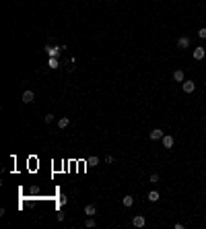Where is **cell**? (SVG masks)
I'll return each mask as SVG.
<instances>
[{
  "instance_id": "obj_18",
  "label": "cell",
  "mask_w": 206,
  "mask_h": 229,
  "mask_svg": "<svg viewBox=\"0 0 206 229\" xmlns=\"http://www.w3.org/2000/svg\"><path fill=\"white\" fill-rule=\"evenodd\" d=\"M50 68H58V60L56 58H50Z\"/></svg>"
},
{
  "instance_id": "obj_15",
  "label": "cell",
  "mask_w": 206,
  "mask_h": 229,
  "mask_svg": "<svg viewBox=\"0 0 206 229\" xmlns=\"http://www.w3.org/2000/svg\"><path fill=\"white\" fill-rule=\"evenodd\" d=\"M97 163H99V159H97V157H89V159H87V165H97Z\"/></svg>"
},
{
  "instance_id": "obj_19",
  "label": "cell",
  "mask_w": 206,
  "mask_h": 229,
  "mask_svg": "<svg viewBox=\"0 0 206 229\" xmlns=\"http://www.w3.org/2000/svg\"><path fill=\"white\" fill-rule=\"evenodd\" d=\"M151 182H153V184H157V182H159V174H151Z\"/></svg>"
},
{
  "instance_id": "obj_10",
  "label": "cell",
  "mask_w": 206,
  "mask_h": 229,
  "mask_svg": "<svg viewBox=\"0 0 206 229\" xmlns=\"http://www.w3.org/2000/svg\"><path fill=\"white\" fill-rule=\"evenodd\" d=\"M85 215H87V217H95L97 215V207H95V204H87V207H85Z\"/></svg>"
},
{
  "instance_id": "obj_16",
  "label": "cell",
  "mask_w": 206,
  "mask_h": 229,
  "mask_svg": "<svg viewBox=\"0 0 206 229\" xmlns=\"http://www.w3.org/2000/svg\"><path fill=\"white\" fill-rule=\"evenodd\" d=\"M43 120H46V124L54 122V114H46V116H43Z\"/></svg>"
},
{
  "instance_id": "obj_17",
  "label": "cell",
  "mask_w": 206,
  "mask_h": 229,
  "mask_svg": "<svg viewBox=\"0 0 206 229\" xmlns=\"http://www.w3.org/2000/svg\"><path fill=\"white\" fill-rule=\"evenodd\" d=\"M198 37H200V39H206V27H202L198 31Z\"/></svg>"
},
{
  "instance_id": "obj_1",
  "label": "cell",
  "mask_w": 206,
  "mask_h": 229,
  "mask_svg": "<svg viewBox=\"0 0 206 229\" xmlns=\"http://www.w3.org/2000/svg\"><path fill=\"white\" fill-rule=\"evenodd\" d=\"M161 143H163L165 149H173V145H175V139H173L171 134H165L163 139H161Z\"/></svg>"
},
{
  "instance_id": "obj_3",
  "label": "cell",
  "mask_w": 206,
  "mask_h": 229,
  "mask_svg": "<svg viewBox=\"0 0 206 229\" xmlns=\"http://www.w3.org/2000/svg\"><path fill=\"white\" fill-rule=\"evenodd\" d=\"M204 56H206V50L202 48V46L194 48V60H204Z\"/></svg>"
},
{
  "instance_id": "obj_2",
  "label": "cell",
  "mask_w": 206,
  "mask_h": 229,
  "mask_svg": "<svg viewBox=\"0 0 206 229\" xmlns=\"http://www.w3.org/2000/svg\"><path fill=\"white\" fill-rule=\"evenodd\" d=\"M177 48L179 50H188V48H190V37H188V35H181V37L177 39Z\"/></svg>"
},
{
  "instance_id": "obj_8",
  "label": "cell",
  "mask_w": 206,
  "mask_h": 229,
  "mask_svg": "<svg viewBox=\"0 0 206 229\" xmlns=\"http://www.w3.org/2000/svg\"><path fill=\"white\" fill-rule=\"evenodd\" d=\"M33 99H35V93L31 89H27L25 93H23V103H31Z\"/></svg>"
},
{
  "instance_id": "obj_12",
  "label": "cell",
  "mask_w": 206,
  "mask_h": 229,
  "mask_svg": "<svg viewBox=\"0 0 206 229\" xmlns=\"http://www.w3.org/2000/svg\"><path fill=\"white\" fill-rule=\"evenodd\" d=\"M68 126H70V120L66 118V116L58 120V128H60V130H62V128H68Z\"/></svg>"
},
{
  "instance_id": "obj_9",
  "label": "cell",
  "mask_w": 206,
  "mask_h": 229,
  "mask_svg": "<svg viewBox=\"0 0 206 229\" xmlns=\"http://www.w3.org/2000/svg\"><path fill=\"white\" fill-rule=\"evenodd\" d=\"M173 81H175V83H184L185 81V74H184V70H175V72H173Z\"/></svg>"
},
{
  "instance_id": "obj_4",
  "label": "cell",
  "mask_w": 206,
  "mask_h": 229,
  "mask_svg": "<svg viewBox=\"0 0 206 229\" xmlns=\"http://www.w3.org/2000/svg\"><path fill=\"white\" fill-rule=\"evenodd\" d=\"M181 89H184V93H194V89H196V83H194V81H184Z\"/></svg>"
},
{
  "instance_id": "obj_14",
  "label": "cell",
  "mask_w": 206,
  "mask_h": 229,
  "mask_svg": "<svg viewBox=\"0 0 206 229\" xmlns=\"http://www.w3.org/2000/svg\"><path fill=\"white\" fill-rule=\"evenodd\" d=\"M85 225H87V227H95V225H97L95 217H89V219H87V221H85Z\"/></svg>"
},
{
  "instance_id": "obj_5",
  "label": "cell",
  "mask_w": 206,
  "mask_h": 229,
  "mask_svg": "<svg viewBox=\"0 0 206 229\" xmlns=\"http://www.w3.org/2000/svg\"><path fill=\"white\" fill-rule=\"evenodd\" d=\"M149 136H151V140H161L165 134H163V130H161V128H153Z\"/></svg>"
},
{
  "instance_id": "obj_11",
  "label": "cell",
  "mask_w": 206,
  "mask_h": 229,
  "mask_svg": "<svg viewBox=\"0 0 206 229\" xmlns=\"http://www.w3.org/2000/svg\"><path fill=\"white\" fill-rule=\"evenodd\" d=\"M122 204H124L126 208H130L132 204H134V198H132L130 194H128V196H124V198H122Z\"/></svg>"
},
{
  "instance_id": "obj_6",
  "label": "cell",
  "mask_w": 206,
  "mask_h": 229,
  "mask_svg": "<svg viewBox=\"0 0 206 229\" xmlns=\"http://www.w3.org/2000/svg\"><path fill=\"white\" fill-rule=\"evenodd\" d=\"M132 225H134V227H144V225H146V219H144V215H136L134 219H132Z\"/></svg>"
},
{
  "instance_id": "obj_20",
  "label": "cell",
  "mask_w": 206,
  "mask_h": 229,
  "mask_svg": "<svg viewBox=\"0 0 206 229\" xmlns=\"http://www.w3.org/2000/svg\"><path fill=\"white\" fill-rule=\"evenodd\" d=\"M105 161H107V163H109V165H111V163L116 161V157H113V155H107V157H105Z\"/></svg>"
},
{
  "instance_id": "obj_13",
  "label": "cell",
  "mask_w": 206,
  "mask_h": 229,
  "mask_svg": "<svg viewBox=\"0 0 206 229\" xmlns=\"http://www.w3.org/2000/svg\"><path fill=\"white\" fill-rule=\"evenodd\" d=\"M159 198H161V194H159L157 190H151V192H149V200L151 202H157Z\"/></svg>"
},
{
  "instance_id": "obj_7",
  "label": "cell",
  "mask_w": 206,
  "mask_h": 229,
  "mask_svg": "<svg viewBox=\"0 0 206 229\" xmlns=\"http://www.w3.org/2000/svg\"><path fill=\"white\" fill-rule=\"evenodd\" d=\"M60 50L62 48H58V46H46V52H48L52 58H58V56H60Z\"/></svg>"
}]
</instances>
